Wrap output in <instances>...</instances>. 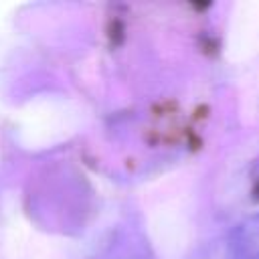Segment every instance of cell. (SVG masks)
Returning a JSON list of instances; mask_svg holds the SVG:
<instances>
[{
  "instance_id": "6da1fadb",
  "label": "cell",
  "mask_w": 259,
  "mask_h": 259,
  "mask_svg": "<svg viewBox=\"0 0 259 259\" xmlns=\"http://www.w3.org/2000/svg\"><path fill=\"white\" fill-rule=\"evenodd\" d=\"M233 259H259V214L241 221L229 239Z\"/></svg>"
}]
</instances>
